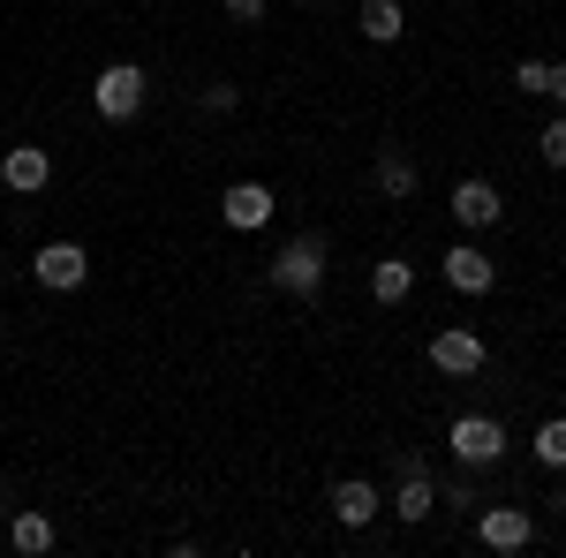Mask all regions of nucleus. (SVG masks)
<instances>
[{
	"mask_svg": "<svg viewBox=\"0 0 566 558\" xmlns=\"http://www.w3.org/2000/svg\"><path fill=\"white\" fill-rule=\"evenodd\" d=\"M264 280H272L280 295H303V302H310L317 287H325V234H295L280 257L264 264Z\"/></svg>",
	"mask_w": 566,
	"mask_h": 558,
	"instance_id": "obj_1",
	"label": "nucleus"
},
{
	"mask_svg": "<svg viewBox=\"0 0 566 558\" xmlns=\"http://www.w3.org/2000/svg\"><path fill=\"white\" fill-rule=\"evenodd\" d=\"M91 106H98V122H136L144 114V69L136 61H106L91 76Z\"/></svg>",
	"mask_w": 566,
	"mask_h": 558,
	"instance_id": "obj_2",
	"label": "nucleus"
},
{
	"mask_svg": "<svg viewBox=\"0 0 566 558\" xmlns=\"http://www.w3.org/2000/svg\"><path fill=\"white\" fill-rule=\"evenodd\" d=\"M423 355H431V370H438V378H476L483 362H491V347H483L476 325H438Z\"/></svg>",
	"mask_w": 566,
	"mask_h": 558,
	"instance_id": "obj_3",
	"label": "nucleus"
},
{
	"mask_svg": "<svg viewBox=\"0 0 566 558\" xmlns=\"http://www.w3.org/2000/svg\"><path fill=\"white\" fill-rule=\"evenodd\" d=\"M446 445H453L461 468H499L506 461V423L499 415H461V423L446 430Z\"/></svg>",
	"mask_w": 566,
	"mask_h": 558,
	"instance_id": "obj_4",
	"label": "nucleus"
},
{
	"mask_svg": "<svg viewBox=\"0 0 566 558\" xmlns=\"http://www.w3.org/2000/svg\"><path fill=\"white\" fill-rule=\"evenodd\" d=\"M446 212H453V227H461V234H491V227L506 219V197H499V189H491L483 173H469V181H453Z\"/></svg>",
	"mask_w": 566,
	"mask_h": 558,
	"instance_id": "obj_5",
	"label": "nucleus"
},
{
	"mask_svg": "<svg viewBox=\"0 0 566 558\" xmlns=\"http://www.w3.org/2000/svg\"><path fill=\"white\" fill-rule=\"evenodd\" d=\"M31 280H39L45 295H76L91 280V257H84V242H45L39 257H31Z\"/></svg>",
	"mask_w": 566,
	"mask_h": 558,
	"instance_id": "obj_6",
	"label": "nucleus"
},
{
	"mask_svg": "<svg viewBox=\"0 0 566 558\" xmlns=\"http://www.w3.org/2000/svg\"><path fill=\"white\" fill-rule=\"evenodd\" d=\"M476 544L483 551H528L536 544V514L528 506H476Z\"/></svg>",
	"mask_w": 566,
	"mask_h": 558,
	"instance_id": "obj_7",
	"label": "nucleus"
},
{
	"mask_svg": "<svg viewBox=\"0 0 566 558\" xmlns=\"http://www.w3.org/2000/svg\"><path fill=\"white\" fill-rule=\"evenodd\" d=\"M438 264H446V287H453V295H491V287H499V264L483 257L476 234H461V242H453Z\"/></svg>",
	"mask_w": 566,
	"mask_h": 558,
	"instance_id": "obj_8",
	"label": "nucleus"
},
{
	"mask_svg": "<svg viewBox=\"0 0 566 558\" xmlns=\"http://www.w3.org/2000/svg\"><path fill=\"white\" fill-rule=\"evenodd\" d=\"M272 212H280V197H272L264 181H234V189L219 197V219H227L234 234H264V227H272Z\"/></svg>",
	"mask_w": 566,
	"mask_h": 558,
	"instance_id": "obj_9",
	"label": "nucleus"
},
{
	"mask_svg": "<svg viewBox=\"0 0 566 558\" xmlns=\"http://www.w3.org/2000/svg\"><path fill=\"white\" fill-rule=\"evenodd\" d=\"M45 181H53V151H45V144H8V151H0V189L39 197Z\"/></svg>",
	"mask_w": 566,
	"mask_h": 558,
	"instance_id": "obj_10",
	"label": "nucleus"
},
{
	"mask_svg": "<svg viewBox=\"0 0 566 558\" xmlns=\"http://www.w3.org/2000/svg\"><path fill=\"white\" fill-rule=\"evenodd\" d=\"M325 506H333V520H340V528H370V520L386 514V498H378V483H370V475H340Z\"/></svg>",
	"mask_w": 566,
	"mask_h": 558,
	"instance_id": "obj_11",
	"label": "nucleus"
},
{
	"mask_svg": "<svg viewBox=\"0 0 566 558\" xmlns=\"http://www.w3.org/2000/svg\"><path fill=\"white\" fill-rule=\"evenodd\" d=\"M386 514L392 520H408V528H423V520L438 514V483L423 468H400V491L386 498Z\"/></svg>",
	"mask_w": 566,
	"mask_h": 558,
	"instance_id": "obj_12",
	"label": "nucleus"
},
{
	"mask_svg": "<svg viewBox=\"0 0 566 558\" xmlns=\"http://www.w3.org/2000/svg\"><path fill=\"white\" fill-rule=\"evenodd\" d=\"M408 295H416V264H408V257H378V264H370V302L400 309Z\"/></svg>",
	"mask_w": 566,
	"mask_h": 558,
	"instance_id": "obj_13",
	"label": "nucleus"
},
{
	"mask_svg": "<svg viewBox=\"0 0 566 558\" xmlns=\"http://www.w3.org/2000/svg\"><path fill=\"white\" fill-rule=\"evenodd\" d=\"M370 181H378V197L400 204V197H416V159H408L400 144H386V151H378V167H370Z\"/></svg>",
	"mask_w": 566,
	"mask_h": 558,
	"instance_id": "obj_14",
	"label": "nucleus"
},
{
	"mask_svg": "<svg viewBox=\"0 0 566 558\" xmlns=\"http://www.w3.org/2000/svg\"><path fill=\"white\" fill-rule=\"evenodd\" d=\"M514 84H522L528 98H552V106H566V61H514Z\"/></svg>",
	"mask_w": 566,
	"mask_h": 558,
	"instance_id": "obj_15",
	"label": "nucleus"
},
{
	"mask_svg": "<svg viewBox=\"0 0 566 558\" xmlns=\"http://www.w3.org/2000/svg\"><path fill=\"white\" fill-rule=\"evenodd\" d=\"M355 23H363V39H370V45H392L400 31H408L400 0H363V15H355Z\"/></svg>",
	"mask_w": 566,
	"mask_h": 558,
	"instance_id": "obj_16",
	"label": "nucleus"
},
{
	"mask_svg": "<svg viewBox=\"0 0 566 558\" xmlns=\"http://www.w3.org/2000/svg\"><path fill=\"white\" fill-rule=\"evenodd\" d=\"M8 544H15L23 558H45V551H53V520H45V514H15V520H8Z\"/></svg>",
	"mask_w": 566,
	"mask_h": 558,
	"instance_id": "obj_17",
	"label": "nucleus"
},
{
	"mask_svg": "<svg viewBox=\"0 0 566 558\" xmlns=\"http://www.w3.org/2000/svg\"><path fill=\"white\" fill-rule=\"evenodd\" d=\"M536 461H544V468H566V415L536 423Z\"/></svg>",
	"mask_w": 566,
	"mask_h": 558,
	"instance_id": "obj_18",
	"label": "nucleus"
},
{
	"mask_svg": "<svg viewBox=\"0 0 566 558\" xmlns=\"http://www.w3.org/2000/svg\"><path fill=\"white\" fill-rule=\"evenodd\" d=\"M438 498H446V506H476V468H461V461H453V475L438 483Z\"/></svg>",
	"mask_w": 566,
	"mask_h": 558,
	"instance_id": "obj_19",
	"label": "nucleus"
},
{
	"mask_svg": "<svg viewBox=\"0 0 566 558\" xmlns=\"http://www.w3.org/2000/svg\"><path fill=\"white\" fill-rule=\"evenodd\" d=\"M536 151H544V167H566V114H559V122H544Z\"/></svg>",
	"mask_w": 566,
	"mask_h": 558,
	"instance_id": "obj_20",
	"label": "nucleus"
},
{
	"mask_svg": "<svg viewBox=\"0 0 566 558\" xmlns=\"http://www.w3.org/2000/svg\"><path fill=\"white\" fill-rule=\"evenodd\" d=\"M242 106V91L234 84H205V114H234Z\"/></svg>",
	"mask_w": 566,
	"mask_h": 558,
	"instance_id": "obj_21",
	"label": "nucleus"
},
{
	"mask_svg": "<svg viewBox=\"0 0 566 558\" xmlns=\"http://www.w3.org/2000/svg\"><path fill=\"white\" fill-rule=\"evenodd\" d=\"M227 15L234 23H264V0H227Z\"/></svg>",
	"mask_w": 566,
	"mask_h": 558,
	"instance_id": "obj_22",
	"label": "nucleus"
},
{
	"mask_svg": "<svg viewBox=\"0 0 566 558\" xmlns=\"http://www.w3.org/2000/svg\"><path fill=\"white\" fill-rule=\"evenodd\" d=\"M303 8H325V0H303Z\"/></svg>",
	"mask_w": 566,
	"mask_h": 558,
	"instance_id": "obj_23",
	"label": "nucleus"
}]
</instances>
